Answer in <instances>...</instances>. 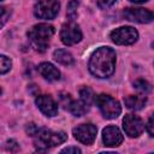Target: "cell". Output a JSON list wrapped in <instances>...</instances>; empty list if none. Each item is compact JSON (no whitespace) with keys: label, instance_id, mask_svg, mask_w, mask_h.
<instances>
[{"label":"cell","instance_id":"3","mask_svg":"<svg viewBox=\"0 0 154 154\" xmlns=\"http://www.w3.org/2000/svg\"><path fill=\"white\" fill-rule=\"evenodd\" d=\"M67 140V135L64 131H52L41 129L36 135L35 146L38 150H46L51 147H57Z\"/></svg>","mask_w":154,"mask_h":154},{"label":"cell","instance_id":"15","mask_svg":"<svg viewBox=\"0 0 154 154\" xmlns=\"http://www.w3.org/2000/svg\"><path fill=\"white\" fill-rule=\"evenodd\" d=\"M53 58L57 63L61 64V65H65V66H69V65H72L73 64V57L70 52H67L66 49H57L54 51L53 53Z\"/></svg>","mask_w":154,"mask_h":154},{"label":"cell","instance_id":"28","mask_svg":"<svg viewBox=\"0 0 154 154\" xmlns=\"http://www.w3.org/2000/svg\"><path fill=\"white\" fill-rule=\"evenodd\" d=\"M129 1H131V2H134V4H143V2H146V1H148V0H129Z\"/></svg>","mask_w":154,"mask_h":154},{"label":"cell","instance_id":"4","mask_svg":"<svg viewBox=\"0 0 154 154\" xmlns=\"http://www.w3.org/2000/svg\"><path fill=\"white\" fill-rule=\"evenodd\" d=\"M96 106L106 119H114L122 113L120 103L109 95L100 94L95 99Z\"/></svg>","mask_w":154,"mask_h":154},{"label":"cell","instance_id":"9","mask_svg":"<svg viewBox=\"0 0 154 154\" xmlns=\"http://www.w3.org/2000/svg\"><path fill=\"white\" fill-rule=\"evenodd\" d=\"M123 129L125 131V134L131 137V138H136L138 137L143 130H144V124L142 122V119L138 116L135 114H126L123 119Z\"/></svg>","mask_w":154,"mask_h":154},{"label":"cell","instance_id":"8","mask_svg":"<svg viewBox=\"0 0 154 154\" xmlns=\"http://www.w3.org/2000/svg\"><path fill=\"white\" fill-rule=\"evenodd\" d=\"M123 16L125 19L135 23H150L154 19V13L147 8L143 7H129L125 8L123 12Z\"/></svg>","mask_w":154,"mask_h":154},{"label":"cell","instance_id":"20","mask_svg":"<svg viewBox=\"0 0 154 154\" xmlns=\"http://www.w3.org/2000/svg\"><path fill=\"white\" fill-rule=\"evenodd\" d=\"M79 2L77 0H71L67 5V17L70 20H73L77 16V7H78Z\"/></svg>","mask_w":154,"mask_h":154},{"label":"cell","instance_id":"14","mask_svg":"<svg viewBox=\"0 0 154 154\" xmlns=\"http://www.w3.org/2000/svg\"><path fill=\"white\" fill-rule=\"evenodd\" d=\"M124 103L129 109L140 111L147 103V97L144 95H129L124 99Z\"/></svg>","mask_w":154,"mask_h":154},{"label":"cell","instance_id":"5","mask_svg":"<svg viewBox=\"0 0 154 154\" xmlns=\"http://www.w3.org/2000/svg\"><path fill=\"white\" fill-rule=\"evenodd\" d=\"M109 37L116 45L128 46V45H132L137 41L138 32L132 26H120V28H117L113 31H111Z\"/></svg>","mask_w":154,"mask_h":154},{"label":"cell","instance_id":"13","mask_svg":"<svg viewBox=\"0 0 154 154\" xmlns=\"http://www.w3.org/2000/svg\"><path fill=\"white\" fill-rule=\"evenodd\" d=\"M38 73L49 82H55L60 79V71L51 63H41L37 67Z\"/></svg>","mask_w":154,"mask_h":154},{"label":"cell","instance_id":"6","mask_svg":"<svg viewBox=\"0 0 154 154\" xmlns=\"http://www.w3.org/2000/svg\"><path fill=\"white\" fill-rule=\"evenodd\" d=\"M59 8L58 0H40L34 7V14L40 19H53L59 13Z\"/></svg>","mask_w":154,"mask_h":154},{"label":"cell","instance_id":"12","mask_svg":"<svg viewBox=\"0 0 154 154\" xmlns=\"http://www.w3.org/2000/svg\"><path fill=\"white\" fill-rule=\"evenodd\" d=\"M35 103L47 117H54L58 113V103L49 95H38L35 99Z\"/></svg>","mask_w":154,"mask_h":154},{"label":"cell","instance_id":"17","mask_svg":"<svg viewBox=\"0 0 154 154\" xmlns=\"http://www.w3.org/2000/svg\"><path fill=\"white\" fill-rule=\"evenodd\" d=\"M79 96H81V100H82L83 102H85L88 106H90V105L95 101V99H96V96H95L93 89L89 88V87H83V88H81V89H79Z\"/></svg>","mask_w":154,"mask_h":154},{"label":"cell","instance_id":"2","mask_svg":"<svg viewBox=\"0 0 154 154\" xmlns=\"http://www.w3.org/2000/svg\"><path fill=\"white\" fill-rule=\"evenodd\" d=\"M54 34V26L47 23H40L34 25L29 31L28 36L32 47L38 52H45L49 46V40Z\"/></svg>","mask_w":154,"mask_h":154},{"label":"cell","instance_id":"22","mask_svg":"<svg viewBox=\"0 0 154 154\" xmlns=\"http://www.w3.org/2000/svg\"><path fill=\"white\" fill-rule=\"evenodd\" d=\"M40 130H41V129H40L37 125H35L34 123L28 124L26 128H25V131H26V134H28L29 136H36V135L40 132Z\"/></svg>","mask_w":154,"mask_h":154},{"label":"cell","instance_id":"29","mask_svg":"<svg viewBox=\"0 0 154 154\" xmlns=\"http://www.w3.org/2000/svg\"><path fill=\"white\" fill-rule=\"evenodd\" d=\"M1 1H2V0H1Z\"/></svg>","mask_w":154,"mask_h":154},{"label":"cell","instance_id":"16","mask_svg":"<svg viewBox=\"0 0 154 154\" xmlns=\"http://www.w3.org/2000/svg\"><path fill=\"white\" fill-rule=\"evenodd\" d=\"M89 107H90V106H88V105H87L85 102H83L82 100H78V101L72 100L71 103L69 105L67 109H69L75 117H81V116H83L84 113H87V111L89 109Z\"/></svg>","mask_w":154,"mask_h":154},{"label":"cell","instance_id":"19","mask_svg":"<svg viewBox=\"0 0 154 154\" xmlns=\"http://www.w3.org/2000/svg\"><path fill=\"white\" fill-rule=\"evenodd\" d=\"M11 66H12V61L10 58H7L6 55L1 54L0 55V72L1 75H5L7 71L11 70Z\"/></svg>","mask_w":154,"mask_h":154},{"label":"cell","instance_id":"26","mask_svg":"<svg viewBox=\"0 0 154 154\" xmlns=\"http://www.w3.org/2000/svg\"><path fill=\"white\" fill-rule=\"evenodd\" d=\"M61 153H81V149L77 147H67L61 150Z\"/></svg>","mask_w":154,"mask_h":154},{"label":"cell","instance_id":"23","mask_svg":"<svg viewBox=\"0 0 154 154\" xmlns=\"http://www.w3.org/2000/svg\"><path fill=\"white\" fill-rule=\"evenodd\" d=\"M146 130L150 136H154V113L150 114V117L148 118L146 124Z\"/></svg>","mask_w":154,"mask_h":154},{"label":"cell","instance_id":"27","mask_svg":"<svg viewBox=\"0 0 154 154\" xmlns=\"http://www.w3.org/2000/svg\"><path fill=\"white\" fill-rule=\"evenodd\" d=\"M6 7H1V25H4L5 24V22H6V18H7V13H6Z\"/></svg>","mask_w":154,"mask_h":154},{"label":"cell","instance_id":"11","mask_svg":"<svg viewBox=\"0 0 154 154\" xmlns=\"http://www.w3.org/2000/svg\"><path fill=\"white\" fill-rule=\"evenodd\" d=\"M123 140L122 131L114 125H108L102 130V141L107 147H118L123 143Z\"/></svg>","mask_w":154,"mask_h":154},{"label":"cell","instance_id":"21","mask_svg":"<svg viewBox=\"0 0 154 154\" xmlns=\"http://www.w3.org/2000/svg\"><path fill=\"white\" fill-rule=\"evenodd\" d=\"M59 100H60L61 106H64V108H65V109H67L69 105H70V103H71V101H72L71 96H70L69 94H66V93H61V94H60V96H59Z\"/></svg>","mask_w":154,"mask_h":154},{"label":"cell","instance_id":"10","mask_svg":"<svg viewBox=\"0 0 154 154\" xmlns=\"http://www.w3.org/2000/svg\"><path fill=\"white\" fill-rule=\"evenodd\" d=\"M72 134L78 142H81L83 144H91L95 141L97 129L94 124H90V123L81 124L72 130Z\"/></svg>","mask_w":154,"mask_h":154},{"label":"cell","instance_id":"7","mask_svg":"<svg viewBox=\"0 0 154 154\" xmlns=\"http://www.w3.org/2000/svg\"><path fill=\"white\" fill-rule=\"evenodd\" d=\"M60 40L66 46H73L82 40V31L79 25H77L73 20L65 23L60 29Z\"/></svg>","mask_w":154,"mask_h":154},{"label":"cell","instance_id":"1","mask_svg":"<svg viewBox=\"0 0 154 154\" xmlns=\"http://www.w3.org/2000/svg\"><path fill=\"white\" fill-rule=\"evenodd\" d=\"M116 52L111 47L97 48L89 59V71L97 78H108L116 69Z\"/></svg>","mask_w":154,"mask_h":154},{"label":"cell","instance_id":"18","mask_svg":"<svg viewBox=\"0 0 154 154\" xmlns=\"http://www.w3.org/2000/svg\"><path fill=\"white\" fill-rule=\"evenodd\" d=\"M134 88H135L138 93H141L142 95H146V94H148V93L152 91V85H150V83L147 82V81L143 79V78L136 79V81L134 82Z\"/></svg>","mask_w":154,"mask_h":154},{"label":"cell","instance_id":"25","mask_svg":"<svg viewBox=\"0 0 154 154\" xmlns=\"http://www.w3.org/2000/svg\"><path fill=\"white\" fill-rule=\"evenodd\" d=\"M117 0H97V5L101 7V8H108L111 7Z\"/></svg>","mask_w":154,"mask_h":154},{"label":"cell","instance_id":"24","mask_svg":"<svg viewBox=\"0 0 154 154\" xmlns=\"http://www.w3.org/2000/svg\"><path fill=\"white\" fill-rule=\"evenodd\" d=\"M6 149L10 150V152H17L18 150V143L14 141V140H10L6 142Z\"/></svg>","mask_w":154,"mask_h":154}]
</instances>
